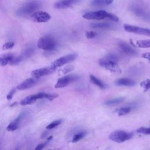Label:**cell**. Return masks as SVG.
Wrapping results in <instances>:
<instances>
[{"instance_id": "obj_7", "label": "cell", "mask_w": 150, "mask_h": 150, "mask_svg": "<svg viewBox=\"0 0 150 150\" xmlns=\"http://www.w3.org/2000/svg\"><path fill=\"white\" fill-rule=\"evenodd\" d=\"M80 77L77 74H68L60 78L56 83L55 88H63L67 86L69 83L79 79Z\"/></svg>"}, {"instance_id": "obj_35", "label": "cell", "mask_w": 150, "mask_h": 150, "mask_svg": "<svg viewBox=\"0 0 150 150\" xmlns=\"http://www.w3.org/2000/svg\"><path fill=\"white\" fill-rule=\"evenodd\" d=\"M142 57L150 61V53H145L142 54Z\"/></svg>"}, {"instance_id": "obj_8", "label": "cell", "mask_w": 150, "mask_h": 150, "mask_svg": "<svg viewBox=\"0 0 150 150\" xmlns=\"http://www.w3.org/2000/svg\"><path fill=\"white\" fill-rule=\"evenodd\" d=\"M48 94L45 93H39L33 95H30L23 98L20 104L22 105H30L34 103L36 100L42 98H47Z\"/></svg>"}, {"instance_id": "obj_14", "label": "cell", "mask_w": 150, "mask_h": 150, "mask_svg": "<svg viewBox=\"0 0 150 150\" xmlns=\"http://www.w3.org/2000/svg\"><path fill=\"white\" fill-rule=\"evenodd\" d=\"M36 82H37L36 79L33 78H29L26 79L22 83H21L19 84H18L16 88L19 90H26L33 86L36 83Z\"/></svg>"}, {"instance_id": "obj_28", "label": "cell", "mask_w": 150, "mask_h": 150, "mask_svg": "<svg viewBox=\"0 0 150 150\" xmlns=\"http://www.w3.org/2000/svg\"><path fill=\"white\" fill-rule=\"evenodd\" d=\"M91 5L94 6H103L107 5V2L106 0H95L93 1L91 3Z\"/></svg>"}, {"instance_id": "obj_6", "label": "cell", "mask_w": 150, "mask_h": 150, "mask_svg": "<svg viewBox=\"0 0 150 150\" xmlns=\"http://www.w3.org/2000/svg\"><path fill=\"white\" fill-rule=\"evenodd\" d=\"M98 63L101 67L110 71L111 72L116 73H121V69L118 66L117 62L109 60L104 57L99 60Z\"/></svg>"}, {"instance_id": "obj_32", "label": "cell", "mask_w": 150, "mask_h": 150, "mask_svg": "<svg viewBox=\"0 0 150 150\" xmlns=\"http://www.w3.org/2000/svg\"><path fill=\"white\" fill-rule=\"evenodd\" d=\"M85 36L88 39H92L97 36V33L93 32V31H89V32H87L86 33Z\"/></svg>"}, {"instance_id": "obj_38", "label": "cell", "mask_w": 150, "mask_h": 150, "mask_svg": "<svg viewBox=\"0 0 150 150\" xmlns=\"http://www.w3.org/2000/svg\"><path fill=\"white\" fill-rule=\"evenodd\" d=\"M15 150H18V149H15Z\"/></svg>"}, {"instance_id": "obj_31", "label": "cell", "mask_w": 150, "mask_h": 150, "mask_svg": "<svg viewBox=\"0 0 150 150\" xmlns=\"http://www.w3.org/2000/svg\"><path fill=\"white\" fill-rule=\"evenodd\" d=\"M15 45L14 42H7L6 43H5L3 46L2 48L4 50H8V49H10L11 48H12Z\"/></svg>"}, {"instance_id": "obj_25", "label": "cell", "mask_w": 150, "mask_h": 150, "mask_svg": "<svg viewBox=\"0 0 150 150\" xmlns=\"http://www.w3.org/2000/svg\"><path fill=\"white\" fill-rule=\"evenodd\" d=\"M115 111L118 113L119 116H122L128 114L131 111L130 107H122L120 108H118L115 110Z\"/></svg>"}, {"instance_id": "obj_15", "label": "cell", "mask_w": 150, "mask_h": 150, "mask_svg": "<svg viewBox=\"0 0 150 150\" xmlns=\"http://www.w3.org/2000/svg\"><path fill=\"white\" fill-rule=\"evenodd\" d=\"M118 47L126 54L131 56H135L137 54L136 50L131 47L128 43L124 42H120L118 43Z\"/></svg>"}, {"instance_id": "obj_3", "label": "cell", "mask_w": 150, "mask_h": 150, "mask_svg": "<svg viewBox=\"0 0 150 150\" xmlns=\"http://www.w3.org/2000/svg\"><path fill=\"white\" fill-rule=\"evenodd\" d=\"M132 136L133 134L132 132H127L123 130H115L110 134L108 138L114 142L122 143L130 139Z\"/></svg>"}, {"instance_id": "obj_5", "label": "cell", "mask_w": 150, "mask_h": 150, "mask_svg": "<svg viewBox=\"0 0 150 150\" xmlns=\"http://www.w3.org/2000/svg\"><path fill=\"white\" fill-rule=\"evenodd\" d=\"M77 55L76 53H71L63 56L53 62L51 63L50 66L56 70L57 68L59 67H61L66 64H67L74 61L77 58Z\"/></svg>"}, {"instance_id": "obj_37", "label": "cell", "mask_w": 150, "mask_h": 150, "mask_svg": "<svg viewBox=\"0 0 150 150\" xmlns=\"http://www.w3.org/2000/svg\"><path fill=\"white\" fill-rule=\"evenodd\" d=\"M16 104V102H15V103H14L13 104H12V105H11V106H13V105H15Z\"/></svg>"}, {"instance_id": "obj_12", "label": "cell", "mask_w": 150, "mask_h": 150, "mask_svg": "<svg viewBox=\"0 0 150 150\" xmlns=\"http://www.w3.org/2000/svg\"><path fill=\"white\" fill-rule=\"evenodd\" d=\"M31 19L36 22H46L50 19V15L45 11H37L31 16Z\"/></svg>"}, {"instance_id": "obj_22", "label": "cell", "mask_w": 150, "mask_h": 150, "mask_svg": "<svg viewBox=\"0 0 150 150\" xmlns=\"http://www.w3.org/2000/svg\"><path fill=\"white\" fill-rule=\"evenodd\" d=\"M124 99H125L124 97H118V98L111 99V100H109L107 101L106 102H105L104 104L108 105V106L115 105H117V104H120L121 102H122L124 100Z\"/></svg>"}, {"instance_id": "obj_11", "label": "cell", "mask_w": 150, "mask_h": 150, "mask_svg": "<svg viewBox=\"0 0 150 150\" xmlns=\"http://www.w3.org/2000/svg\"><path fill=\"white\" fill-rule=\"evenodd\" d=\"M55 71V69L52 68L51 66L40 68L38 69L33 70L31 72V75L35 79H39L41 77L49 75L53 73Z\"/></svg>"}, {"instance_id": "obj_10", "label": "cell", "mask_w": 150, "mask_h": 150, "mask_svg": "<svg viewBox=\"0 0 150 150\" xmlns=\"http://www.w3.org/2000/svg\"><path fill=\"white\" fill-rule=\"evenodd\" d=\"M35 53V49L32 46H29L26 48L24 51L18 57H15L13 60L11 62V64H16L21 62L31 57Z\"/></svg>"}, {"instance_id": "obj_16", "label": "cell", "mask_w": 150, "mask_h": 150, "mask_svg": "<svg viewBox=\"0 0 150 150\" xmlns=\"http://www.w3.org/2000/svg\"><path fill=\"white\" fill-rule=\"evenodd\" d=\"M131 9L134 13H135V15L144 18V19L148 20V19H150L148 16L149 14L148 12H147L145 9L142 8V7H139L137 5H132L131 8Z\"/></svg>"}, {"instance_id": "obj_27", "label": "cell", "mask_w": 150, "mask_h": 150, "mask_svg": "<svg viewBox=\"0 0 150 150\" xmlns=\"http://www.w3.org/2000/svg\"><path fill=\"white\" fill-rule=\"evenodd\" d=\"M62 122V120L59 119V120H54L53 121H52L51 123H50L48 125L46 126V128L47 129H53L55 127H56L57 126L59 125Z\"/></svg>"}, {"instance_id": "obj_4", "label": "cell", "mask_w": 150, "mask_h": 150, "mask_svg": "<svg viewBox=\"0 0 150 150\" xmlns=\"http://www.w3.org/2000/svg\"><path fill=\"white\" fill-rule=\"evenodd\" d=\"M57 43L55 39L49 35L41 38L38 42V46L39 48L45 50H52L56 49Z\"/></svg>"}, {"instance_id": "obj_29", "label": "cell", "mask_w": 150, "mask_h": 150, "mask_svg": "<svg viewBox=\"0 0 150 150\" xmlns=\"http://www.w3.org/2000/svg\"><path fill=\"white\" fill-rule=\"evenodd\" d=\"M137 132L145 134V135H149L150 134V127L146 128V127H140L137 129Z\"/></svg>"}, {"instance_id": "obj_30", "label": "cell", "mask_w": 150, "mask_h": 150, "mask_svg": "<svg viewBox=\"0 0 150 150\" xmlns=\"http://www.w3.org/2000/svg\"><path fill=\"white\" fill-rule=\"evenodd\" d=\"M105 59L111 60V61H113L117 63V61L118 60V56H117L116 54H114V53H110L108 54L107 56H106L105 57Z\"/></svg>"}, {"instance_id": "obj_20", "label": "cell", "mask_w": 150, "mask_h": 150, "mask_svg": "<svg viewBox=\"0 0 150 150\" xmlns=\"http://www.w3.org/2000/svg\"><path fill=\"white\" fill-rule=\"evenodd\" d=\"M90 26L93 28H101V29H109L113 27V25L111 23L108 22H98L92 23Z\"/></svg>"}, {"instance_id": "obj_21", "label": "cell", "mask_w": 150, "mask_h": 150, "mask_svg": "<svg viewBox=\"0 0 150 150\" xmlns=\"http://www.w3.org/2000/svg\"><path fill=\"white\" fill-rule=\"evenodd\" d=\"M90 81L93 83L95 85H96L97 86L99 87L100 88H105L106 87V86L105 84L101 81L100 80V79H98V78H97L96 76H94V75H90Z\"/></svg>"}, {"instance_id": "obj_9", "label": "cell", "mask_w": 150, "mask_h": 150, "mask_svg": "<svg viewBox=\"0 0 150 150\" xmlns=\"http://www.w3.org/2000/svg\"><path fill=\"white\" fill-rule=\"evenodd\" d=\"M124 30L128 32H131L135 34L150 36V29L144 28H141L139 26L130 25L128 24H125L123 26Z\"/></svg>"}, {"instance_id": "obj_33", "label": "cell", "mask_w": 150, "mask_h": 150, "mask_svg": "<svg viewBox=\"0 0 150 150\" xmlns=\"http://www.w3.org/2000/svg\"><path fill=\"white\" fill-rule=\"evenodd\" d=\"M15 91H16V89L15 88H12L9 92V93L7 94L6 96V98L7 100H10L12 99V98L13 97V96H14L15 93Z\"/></svg>"}, {"instance_id": "obj_2", "label": "cell", "mask_w": 150, "mask_h": 150, "mask_svg": "<svg viewBox=\"0 0 150 150\" xmlns=\"http://www.w3.org/2000/svg\"><path fill=\"white\" fill-rule=\"evenodd\" d=\"M41 4L39 1H29L24 4L16 11V14L18 16H25L32 15L40 8Z\"/></svg>"}, {"instance_id": "obj_18", "label": "cell", "mask_w": 150, "mask_h": 150, "mask_svg": "<svg viewBox=\"0 0 150 150\" xmlns=\"http://www.w3.org/2000/svg\"><path fill=\"white\" fill-rule=\"evenodd\" d=\"M15 56L12 53H6L1 55L0 57V64L2 66H6L7 64L11 63L15 59Z\"/></svg>"}, {"instance_id": "obj_34", "label": "cell", "mask_w": 150, "mask_h": 150, "mask_svg": "<svg viewBox=\"0 0 150 150\" xmlns=\"http://www.w3.org/2000/svg\"><path fill=\"white\" fill-rule=\"evenodd\" d=\"M47 142H48V141L38 144V145L36 146L35 150H42V149H43V148H44V147L46 146V145L47 144Z\"/></svg>"}, {"instance_id": "obj_13", "label": "cell", "mask_w": 150, "mask_h": 150, "mask_svg": "<svg viewBox=\"0 0 150 150\" xmlns=\"http://www.w3.org/2000/svg\"><path fill=\"white\" fill-rule=\"evenodd\" d=\"M26 115V112H22L19 114V115L14 119L12 121H11L6 127V130L8 131H14L16 130L21 122V121L23 118V117Z\"/></svg>"}, {"instance_id": "obj_23", "label": "cell", "mask_w": 150, "mask_h": 150, "mask_svg": "<svg viewBox=\"0 0 150 150\" xmlns=\"http://www.w3.org/2000/svg\"><path fill=\"white\" fill-rule=\"evenodd\" d=\"M135 45L138 47L149 48L150 47V39L137 40L135 42Z\"/></svg>"}, {"instance_id": "obj_19", "label": "cell", "mask_w": 150, "mask_h": 150, "mask_svg": "<svg viewBox=\"0 0 150 150\" xmlns=\"http://www.w3.org/2000/svg\"><path fill=\"white\" fill-rule=\"evenodd\" d=\"M135 81L127 78H121L116 80L115 84L120 86H134Z\"/></svg>"}, {"instance_id": "obj_36", "label": "cell", "mask_w": 150, "mask_h": 150, "mask_svg": "<svg viewBox=\"0 0 150 150\" xmlns=\"http://www.w3.org/2000/svg\"><path fill=\"white\" fill-rule=\"evenodd\" d=\"M73 67L72 66H69V67H67L64 68V70H65L63 71V73L64 74V73H67V72H68V71H71V70L73 69Z\"/></svg>"}, {"instance_id": "obj_1", "label": "cell", "mask_w": 150, "mask_h": 150, "mask_svg": "<svg viewBox=\"0 0 150 150\" xmlns=\"http://www.w3.org/2000/svg\"><path fill=\"white\" fill-rule=\"evenodd\" d=\"M83 17L84 19L89 20H102L108 19L114 22L118 21V18L117 16L103 10L87 12L83 15Z\"/></svg>"}, {"instance_id": "obj_26", "label": "cell", "mask_w": 150, "mask_h": 150, "mask_svg": "<svg viewBox=\"0 0 150 150\" xmlns=\"http://www.w3.org/2000/svg\"><path fill=\"white\" fill-rule=\"evenodd\" d=\"M141 87L143 88L144 91L146 92L150 88V79H145L140 83Z\"/></svg>"}, {"instance_id": "obj_17", "label": "cell", "mask_w": 150, "mask_h": 150, "mask_svg": "<svg viewBox=\"0 0 150 150\" xmlns=\"http://www.w3.org/2000/svg\"><path fill=\"white\" fill-rule=\"evenodd\" d=\"M77 1L74 0H64V1H59L54 3V7L58 9L66 8L72 6L74 4H76Z\"/></svg>"}, {"instance_id": "obj_24", "label": "cell", "mask_w": 150, "mask_h": 150, "mask_svg": "<svg viewBox=\"0 0 150 150\" xmlns=\"http://www.w3.org/2000/svg\"><path fill=\"white\" fill-rule=\"evenodd\" d=\"M87 135V132L86 131H80L77 134H76L71 140V142L73 143H76L77 141H80L82 138H83L86 135Z\"/></svg>"}]
</instances>
